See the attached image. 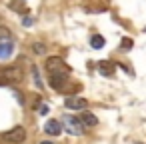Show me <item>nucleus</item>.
Returning <instances> with one entry per match:
<instances>
[{"label": "nucleus", "instance_id": "2eb2a0df", "mask_svg": "<svg viewBox=\"0 0 146 144\" xmlns=\"http://www.w3.org/2000/svg\"><path fill=\"white\" fill-rule=\"evenodd\" d=\"M32 76H34V84H36L38 88H42L44 84H42V80H40V76H38V70H36V68H32Z\"/></svg>", "mask_w": 146, "mask_h": 144}, {"label": "nucleus", "instance_id": "dca6fc26", "mask_svg": "<svg viewBox=\"0 0 146 144\" xmlns=\"http://www.w3.org/2000/svg\"><path fill=\"white\" fill-rule=\"evenodd\" d=\"M22 24H24V26H32V24H34V18H32V16H26V18L22 20Z\"/></svg>", "mask_w": 146, "mask_h": 144}, {"label": "nucleus", "instance_id": "f03ea898", "mask_svg": "<svg viewBox=\"0 0 146 144\" xmlns=\"http://www.w3.org/2000/svg\"><path fill=\"white\" fill-rule=\"evenodd\" d=\"M62 124H64V128H66L72 136H80V134H84V124H82V120H80L78 116L64 114V116H62Z\"/></svg>", "mask_w": 146, "mask_h": 144}, {"label": "nucleus", "instance_id": "9d476101", "mask_svg": "<svg viewBox=\"0 0 146 144\" xmlns=\"http://www.w3.org/2000/svg\"><path fill=\"white\" fill-rule=\"evenodd\" d=\"M8 8H10V10H16V12H20V14H28V8L20 2V0H12V2H8Z\"/></svg>", "mask_w": 146, "mask_h": 144}, {"label": "nucleus", "instance_id": "6e6552de", "mask_svg": "<svg viewBox=\"0 0 146 144\" xmlns=\"http://www.w3.org/2000/svg\"><path fill=\"white\" fill-rule=\"evenodd\" d=\"M98 70H100L102 76H112L114 74V62L102 60V62H98Z\"/></svg>", "mask_w": 146, "mask_h": 144}, {"label": "nucleus", "instance_id": "f257e3e1", "mask_svg": "<svg viewBox=\"0 0 146 144\" xmlns=\"http://www.w3.org/2000/svg\"><path fill=\"white\" fill-rule=\"evenodd\" d=\"M46 72H48V76H62V74L70 76L72 70H70V66L60 56H50L46 60Z\"/></svg>", "mask_w": 146, "mask_h": 144}, {"label": "nucleus", "instance_id": "1a4fd4ad", "mask_svg": "<svg viewBox=\"0 0 146 144\" xmlns=\"http://www.w3.org/2000/svg\"><path fill=\"white\" fill-rule=\"evenodd\" d=\"M80 120H82V124H84V126H88V128H92V126H96V124H98V118H96L92 112H82Z\"/></svg>", "mask_w": 146, "mask_h": 144}, {"label": "nucleus", "instance_id": "7ed1b4c3", "mask_svg": "<svg viewBox=\"0 0 146 144\" xmlns=\"http://www.w3.org/2000/svg\"><path fill=\"white\" fill-rule=\"evenodd\" d=\"M0 138H2L4 142H10V144H20V142L26 140V130H24L22 126H14V128L2 132V134H0Z\"/></svg>", "mask_w": 146, "mask_h": 144}, {"label": "nucleus", "instance_id": "9b49d317", "mask_svg": "<svg viewBox=\"0 0 146 144\" xmlns=\"http://www.w3.org/2000/svg\"><path fill=\"white\" fill-rule=\"evenodd\" d=\"M104 44H106V40H104L100 34H92V36H90V46H92V48L98 50V48H104Z\"/></svg>", "mask_w": 146, "mask_h": 144}, {"label": "nucleus", "instance_id": "f3484780", "mask_svg": "<svg viewBox=\"0 0 146 144\" xmlns=\"http://www.w3.org/2000/svg\"><path fill=\"white\" fill-rule=\"evenodd\" d=\"M14 96L18 98V102H20V104H24V96H22V92H18V90H14Z\"/></svg>", "mask_w": 146, "mask_h": 144}, {"label": "nucleus", "instance_id": "0eeeda50", "mask_svg": "<svg viewBox=\"0 0 146 144\" xmlns=\"http://www.w3.org/2000/svg\"><path fill=\"white\" fill-rule=\"evenodd\" d=\"M14 52V42L12 40H4L0 42V60H8Z\"/></svg>", "mask_w": 146, "mask_h": 144}, {"label": "nucleus", "instance_id": "a211bd4d", "mask_svg": "<svg viewBox=\"0 0 146 144\" xmlns=\"http://www.w3.org/2000/svg\"><path fill=\"white\" fill-rule=\"evenodd\" d=\"M40 114H48V106H46V104L40 106Z\"/></svg>", "mask_w": 146, "mask_h": 144}, {"label": "nucleus", "instance_id": "6ab92c4d", "mask_svg": "<svg viewBox=\"0 0 146 144\" xmlns=\"http://www.w3.org/2000/svg\"><path fill=\"white\" fill-rule=\"evenodd\" d=\"M40 144H54V142H50V140H44V142H40Z\"/></svg>", "mask_w": 146, "mask_h": 144}, {"label": "nucleus", "instance_id": "ddd939ff", "mask_svg": "<svg viewBox=\"0 0 146 144\" xmlns=\"http://www.w3.org/2000/svg\"><path fill=\"white\" fill-rule=\"evenodd\" d=\"M4 40H10V30L0 26V42H4Z\"/></svg>", "mask_w": 146, "mask_h": 144}, {"label": "nucleus", "instance_id": "423d86ee", "mask_svg": "<svg viewBox=\"0 0 146 144\" xmlns=\"http://www.w3.org/2000/svg\"><path fill=\"white\" fill-rule=\"evenodd\" d=\"M44 132L50 134V136L62 134V122H60V120H48V122L44 124Z\"/></svg>", "mask_w": 146, "mask_h": 144}, {"label": "nucleus", "instance_id": "4468645a", "mask_svg": "<svg viewBox=\"0 0 146 144\" xmlns=\"http://www.w3.org/2000/svg\"><path fill=\"white\" fill-rule=\"evenodd\" d=\"M132 38H122V42H120V50H130L132 48Z\"/></svg>", "mask_w": 146, "mask_h": 144}, {"label": "nucleus", "instance_id": "f8f14e48", "mask_svg": "<svg viewBox=\"0 0 146 144\" xmlns=\"http://www.w3.org/2000/svg\"><path fill=\"white\" fill-rule=\"evenodd\" d=\"M32 50H34V54H40V56L46 54V46H44L42 42H34V44H32Z\"/></svg>", "mask_w": 146, "mask_h": 144}, {"label": "nucleus", "instance_id": "39448f33", "mask_svg": "<svg viewBox=\"0 0 146 144\" xmlns=\"http://www.w3.org/2000/svg\"><path fill=\"white\" fill-rule=\"evenodd\" d=\"M2 78H6V80H14V82H20V80H22V70H20L18 66L4 68V70H2Z\"/></svg>", "mask_w": 146, "mask_h": 144}, {"label": "nucleus", "instance_id": "20e7f679", "mask_svg": "<svg viewBox=\"0 0 146 144\" xmlns=\"http://www.w3.org/2000/svg\"><path fill=\"white\" fill-rule=\"evenodd\" d=\"M64 104L70 110H84V108H88V100L86 98H80V96H68Z\"/></svg>", "mask_w": 146, "mask_h": 144}]
</instances>
